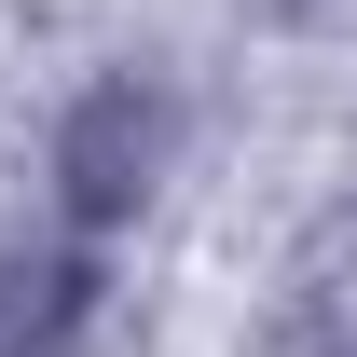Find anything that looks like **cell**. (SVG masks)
Wrapping results in <instances>:
<instances>
[{"label":"cell","instance_id":"1","mask_svg":"<svg viewBox=\"0 0 357 357\" xmlns=\"http://www.w3.org/2000/svg\"><path fill=\"white\" fill-rule=\"evenodd\" d=\"M55 234L69 248H110V234L165 192V165H178V96L151 83V69H96L69 110H55Z\"/></svg>","mask_w":357,"mask_h":357},{"label":"cell","instance_id":"2","mask_svg":"<svg viewBox=\"0 0 357 357\" xmlns=\"http://www.w3.org/2000/svg\"><path fill=\"white\" fill-rule=\"evenodd\" d=\"M96 330V248H14L0 261V357H69Z\"/></svg>","mask_w":357,"mask_h":357}]
</instances>
